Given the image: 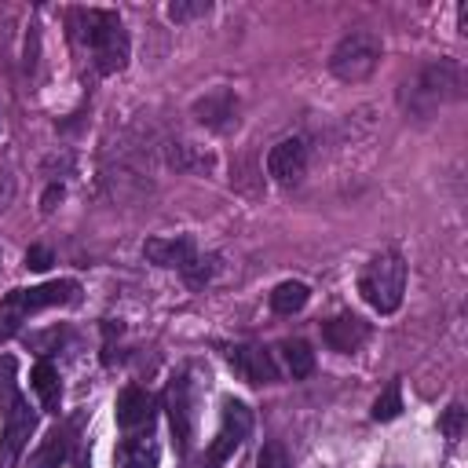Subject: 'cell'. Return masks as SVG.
Returning <instances> with one entry per match:
<instances>
[{"label":"cell","instance_id":"25","mask_svg":"<svg viewBox=\"0 0 468 468\" xmlns=\"http://www.w3.org/2000/svg\"><path fill=\"white\" fill-rule=\"evenodd\" d=\"M51 249H44V245H29V252H26V267L29 271H48L51 267Z\"/></svg>","mask_w":468,"mask_h":468},{"label":"cell","instance_id":"11","mask_svg":"<svg viewBox=\"0 0 468 468\" xmlns=\"http://www.w3.org/2000/svg\"><path fill=\"white\" fill-rule=\"evenodd\" d=\"M194 117L212 132H230L238 124V95L230 88H216L194 102Z\"/></svg>","mask_w":468,"mask_h":468},{"label":"cell","instance_id":"9","mask_svg":"<svg viewBox=\"0 0 468 468\" xmlns=\"http://www.w3.org/2000/svg\"><path fill=\"white\" fill-rule=\"evenodd\" d=\"M303 172H307V143H303L300 135L282 139V143L271 146V154H267V176H271L278 186L300 183Z\"/></svg>","mask_w":468,"mask_h":468},{"label":"cell","instance_id":"23","mask_svg":"<svg viewBox=\"0 0 468 468\" xmlns=\"http://www.w3.org/2000/svg\"><path fill=\"white\" fill-rule=\"evenodd\" d=\"M212 274H216V256H201V252H197V260L183 271V278H186L190 285H205V282H212Z\"/></svg>","mask_w":468,"mask_h":468},{"label":"cell","instance_id":"7","mask_svg":"<svg viewBox=\"0 0 468 468\" xmlns=\"http://www.w3.org/2000/svg\"><path fill=\"white\" fill-rule=\"evenodd\" d=\"M252 431V410L241 399H223V413H219V431L208 446V468H219Z\"/></svg>","mask_w":468,"mask_h":468},{"label":"cell","instance_id":"4","mask_svg":"<svg viewBox=\"0 0 468 468\" xmlns=\"http://www.w3.org/2000/svg\"><path fill=\"white\" fill-rule=\"evenodd\" d=\"M358 292L373 311L395 314L402 307V296H406V260H402V252L399 249L377 252L366 263V271L358 274Z\"/></svg>","mask_w":468,"mask_h":468},{"label":"cell","instance_id":"16","mask_svg":"<svg viewBox=\"0 0 468 468\" xmlns=\"http://www.w3.org/2000/svg\"><path fill=\"white\" fill-rule=\"evenodd\" d=\"M66 453H69V435L55 428V431H48L44 442L29 453V468H58V464L66 461Z\"/></svg>","mask_w":468,"mask_h":468},{"label":"cell","instance_id":"2","mask_svg":"<svg viewBox=\"0 0 468 468\" xmlns=\"http://www.w3.org/2000/svg\"><path fill=\"white\" fill-rule=\"evenodd\" d=\"M464 95V69L453 62V58H435V62H424L399 91V102L406 113L413 117H431L439 106L453 102Z\"/></svg>","mask_w":468,"mask_h":468},{"label":"cell","instance_id":"10","mask_svg":"<svg viewBox=\"0 0 468 468\" xmlns=\"http://www.w3.org/2000/svg\"><path fill=\"white\" fill-rule=\"evenodd\" d=\"M227 362L230 369L249 380V384H274L278 380V369H274V358L267 355V347H256V344H234L227 351Z\"/></svg>","mask_w":468,"mask_h":468},{"label":"cell","instance_id":"20","mask_svg":"<svg viewBox=\"0 0 468 468\" xmlns=\"http://www.w3.org/2000/svg\"><path fill=\"white\" fill-rule=\"evenodd\" d=\"M402 413V391L399 384H388L373 402V420H395Z\"/></svg>","mask_w":468,"mask_h":468},{"label":"cell","instance_id":"17","mask_svg":"<svg viewBox=\"0 0 468 468\" xmlns=\"http://www.w3.org/2000/svg\"><path fill=\"white\" fill-rule=\"evenodd\" d=\"M121 457H124V468H157L161 450L150 435H132V439H124Z\"/></svg>","mask_w":468,"mask_h":468},{"label":"cell","instance_id":"14","mask_svg":"<svg viewBox=\"0 0 468 468\" xmlns=\"http://www.w3.org/2000/svg\"><path fill=\"white\" fill-rule=\"evenodd\" d=\"M117 424L124 428V431H135V428H143V424H150V417H154V399H150V391H143V388H124L121 395H117Z\"/></svg>","mask_w":468,"mask_h":468},{"label":"cell","instance_id":"21","mask_svg":"<svg viewBox=\"0 0 468 468\" xmlns=\"http://www.w3.org/2000/svg\"><path fill=\"white\" fill-rule=\"evenodd\" d=\"M208 11H212V4H208V0H176V4H168V18H172V22L205 18Z\"/></svg>","mask_w":468,"mask_h":468},{"label":"cell","instance_id":"12","mask_svg":"<svg viewBox=\"0 0 468 468\" xmlns=\"http://www.w3.org/2000/svg\"><path fill=\"white\" fill-rule=\"evenodd\" d=\"M143 256L150 260V263H157V267H176L179 274L197 260V245H194V238H186V234H179V238H150L146 245H143Z\"/></svg>","mask_w":468,"mask_h":468},{"label":"cell","instance_id":"27","mask_svg":"<svg viewBox=\"0 0 468 468\" xmlns=\"http://www.w3.org/2000/svg\"><path fill=\"white\" fill-rule=\"evenodd\" d=\"M461 29L468 33V4H461Z\"/></svg>","mask_w":468,"mask_h":468},{"label":"cell","instance_id":"24","mask_svg":"<svg viewBox=\"0 0 468 468\" xmlns=\"http://www.w3.org/2000/svg\"><path fill=\"white\" fill-rule=\"evenodd\" d=\"M256 468H289V450L282 442H263L260 457H256Z\"/></svg>","mask_w":468,"mask_h":468},{"label":"cell","instance_id":"18","mask_svg":"<svg viewBox=\"0 0 468 468\" xmlns=\"http://www.w3.org/2000/svg\"><path fill=\"white\" fill-rule=\"evenodd\" d=\"M307 300H311V289H307L303 282H282V285H274V292H271V307H274L278 314H296V311H303Z\"/></svg>","mask_w":468,"mask_h":468},{"label":"cell","instance_id":"6","mask_svg":"<svg viewBox=\"0 0 468 468\" xmlns=\"http://www.w3.org/2000/svg\"><path fill=\"white\" fill-rule=\"evenodd\" d=\"M380 51H384V44L373 29H351L329 51V69H333V77L358 84V80L373 77V69L380 66Z\"/></svg>","mask_w":468,"mask_h":468},{"label":"cell","instance_id":"5","mask_svg":"<svg viewBox=\"0 0 468 468\" xmlns=\"http://www.w3.org/2000/svg\"><path fill=\"white\" fill-rule=\"evenodd\" d=\"M80 300V285L73 278H58V282H44L33 289H11L0 300V340H7L11 333H18V325L44 307H62V303H77Z\"/></svg>","mask_w":468,"mask_h":468},{"label":"cell","instance_id":"22","mask_svg":"<svg viewBox=\"0 0 468 468\" xmlns=\"http://www.w3.org/2000/svg\"><path fill=\"white\" fill-rule=\"evenodd\" d=\"M464 420H468V410H464L461 402H453V406L442 413L439 428H442V435H446V439H461V435H464Z\"/></svg>","mask_w":468,"mask_h":468},{"label":"cell","instance_id":"19","mask_svg":"<svg viewBox=\"0 0 468 468\" xmlns=\"http://www.w3.org/2000/svg\"><path fill=\"white\" fill-rule=\"evenodd\" d=\"M282 358L292 377H307L314 369V351L307 340H282Z\"/></svg>","mask_w":468,"mask_h":468},{"label":"cell","instance_id":"13","mask_svg":"<svg viewBox=\"0 0 468 468\" xmlns=\"http://www.w3.org/2000/svg\"><path fill=\"white\" fill-rule=\"evenodd\" d=\"M369 336V325L362 322V318H355V314H336V318H329L325 325H322V340L333 347V351H355L362 340Z\"/></svg>","mask_w":468,"mask_h":468},{"label":"cell","instance_id":"3","mask_svg":"<svg viewBox=\"0 0 468 468\" xmlns=\"http://www.w3.org/2000/svg\"><path fill=\"white\" fill-rule=\"evenodd\" d=\"M0 413H4V428H0V461L11 468L18 461V453L26 450L33 428H37V413L29 410V402L18 391L15 380V358L0 355Z\"/></svg>","mask_w":468,"mask_h":468},{"label":"cell","instance_id":"1","mask_svg":"<svg viewBox=\"0 0 468 468\" xmlns=\"http://www.w3.org/2000/svg\"><path fill=\"white\" fill-rule=\"evenodd\" d=\"M69 37L73 44H80L95 66V73L110 77V73H121L128 66V29L121 22L117 11H106V7H73L69 11Z\"/></svg>","mask_w":468,"mask_h":468},{"label":"cell","instance_id":"15","mask_svg":"<svg viewBox=\"0 0 468 468\" xmlns=\"http://www.w3.org/2000/svg\"><path fill=\"white\" fill-rule=\"evenodd\" d=\"M29 384H33L40 406H44L48 413H58V406H62V380H58V369H55L48 358H40V362L33 366Z\"/></svg>","mask_w":468,"mask_h":468},{"label":"cell","instance_id":"8","mask_svg":"<svg viewBox=\"0 0 468 468\" xmlns=\"http://www.w3.org/2000/svg\"><path fill=\"white\" fill-rule=\"evenodd\" d=\"M165 410H168V424H172V435H176V450L186 453L190 439H194V395H190V377L186 373L168 380Z\"/></svg>","mask_w":468,"mask_h":468},{"label":"cell","instance_id":"26","mask_svg":"<svg viewBox=\"0 0 468 468\" xmlns=\"http://www.w3.org/2000/svg\"><path fill=\"white\" fill-rule=\"evenodd\" d=\"M55 201H62V183H51V186H48V194H44V212H51Z\"/></svg>","mask_w":468,"mask_h":468}]
</instances>
